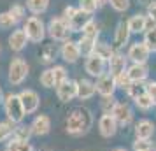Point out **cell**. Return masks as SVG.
Returning <instances> with one entry per match:
<instances>
[{
    "label": "cell",
    "mask_w": 156,
    "mask_h": 151,
    "mask_svg": "<svg viewBox=\"0 0 156 151\" xmlns=\"http://www.w3.org/2000/svg\"><path fill=\"white\" fill-rule=\"evenodd\" d=\"M91 125H93L91 111L86 107H76L65 121V130L72 137H81L90 132Z\"/></svg>",
    "instance_id": "6da1fadb"
},
{
    "label": "cell",
    "mask_w": 156,
    "mask_h": 151,
    "mask_svg": "<svg viewBox=\"0 0 156 151\" xmlns=\"http://www.w3.org/2000/svg\"><path fill=\"white\" fill-rule=\"evenodd\" d=\"M4 111H5V116H7L9 121L16 123V125H20L23 123L25 120V107H23L21 104V99H20V93H7L4 97Z\"/></svg>",
    "instance_id": "7a4b0ae2"
},
{
    "label": "cell",
    "mask_w": 156,
    "mask_h": 151,
    "mask_svg": "<svg viewBox=\"0 0 156 151\" xmlns=\"http://www.w3.org/2000/svg\"><path fill=\"white\" fill-rule=\"evenodd\" d=\"M23 30H25V34L28 37V41L34 44H41L46 39V35H48V27L44 25V21L39 16L27 18L25 23H23Z\"/></svg>",
    "instance_id": "3957f363"
},
{
    "label": "cell",
    "mask_w": 156,
    "mask_h": 151,
    "mask_svg": "<svg viewBox=\"0 0 156 151\" xmlns=\"http://www.w3.org/2000/svg\"><path fill=\"white\" fill-rule=\"evenodd\" d=\"M28 70L30 67L27 63V60L23 56H14L9 63L7 69V79L12 86H20L23 81L28 77Z\"/></svg>",
    "instance_id": "277c9868"
},
{
    "label": "cell",
    "mask_w": 156,
    "mask_h": 151,
    "mask_svg": "<svg viewBox=\"0 0 156 151\" xmlns=\"http://www.w3.org/2000/svg\"><path fill=\"white\" fill-rule=\"evenodd\" d=\"M48 35L51 37L53 42H65V41H69V35H70L69 23L65 21L62 16L51 18L49 23H48Z\"/></svg>",
    "instance_id": "5b68a950"
},
{
    "label": "cell",
    "mask_w": 156,
    "mask_h": 151,
    "mask_svg": "<svg viewBox=\"0 0 156 151\" xmlns=\"http://www.w3.org/2000/svg\"><path fill=\"white\" fill-rule=\"evenodd\" d=\"M149 55H151V51H149V48L144 44V41L132 42L130 48H128V53H126L128 60H130L132 63H147Z\"/></svg>",
    "instance_id": "8992f818"
},
{
    "label": "cell",
    "mask_w": 156,
    "mask_h": 151,
    "mask_svg": "<svg viewBox=\"0 0 156 151\" xmlns=\"http://www.w3.org/2000/svg\"><path fill=\"white\" fill-rule=\"evenodd\" d=\"M105 67H107V60H104L98 55H90L84 60V70L91 76V77H100L102 74H105Z\"/></svg>",
    "instance_id": "52a82bcc"
},
{
    "label": "cell",
    "mask_w": 156,
    "mask_h": 151,
    "mask_svg": "<svg viewBox=\"0 0 156 151\" xmlns=\"http://www.w3.org/2000/svg\"><path fill=\"white\" fill-rule=\"evenodd\" d=\"M20 99H21V104H23V107H25L27 114L37 113V109L41 106V97H39V93H37L35 90H30V88L21 90L20 92Z\"/></svg>",
    "instance_id": "ba28073f"
},
{
    "label": "cell",
    "mask_w": 156,
    "mask_h": 151,
    "mask_svg": "<svg viewBox=\"0 0 156 151\" xmlns=\"http://www.w3.org/2000/svg\"><path fill=\"white\" fill-rule=\"evenodd\" d=\"M95 86H97V93H100L102 97H114V92H116V79H114L112 74H102L100 77H97L95 81Z\"/></svg>",
    "instance_id": "9c48e42d"
},
{
    "label": "cell",
    "mask_w": 156,
    "mask_h": 151,
    "mask_svg": "<svg viewBox=\"0 0 156 151\" xmlns=\"http://www.w3.org/2000/svg\"><path fill=\"white\" fill-rule=\"evenodd\" d=\"M81 48H79L77 41H65V42H62V46H60V56L63 58L67 63H76L79 58H81Z\"/></svg>",
    "instance_id": "30bf717a"
},
{
    "label": "cell",
    "mask_w": 156,
    "mask_h": 151,
    "mask_svg": "<svg viewBox=\"0 0 156 151\" xmlns=\"http://www.w3.org/2000/svg\"><path fill=\"white\" fill-rule=\"evenodd\" d=\"M111 114L114 116V120L118 121L119 127H128L130 123L133 121V111H132V107H130L128 104H125V102H118Z\"/></svg>",
    "instance_id": "8fae6325"
},
{
    "label": "cell",
    "mask_w": 156,
    "mask_h": 151,
    "mask_svg": "<svg viewBox=\"0 0 156 151\" xmlns=\"http://www.w3.org/2000/svg\"><path fill=\"white\" fill-rule=\"evenodd\" d=\"M56 95L62 102H70L77 99V81L76 79H67L56 88Z\"/></svg>",
    "instance_id": "7c38bea8"
},
{
    "label": "cell",
    "mask_w": 156,
    "mask_h": 151,
    "mask_svg": "<svg viewBox=\"0 0 156 151\" xmlns=\"http://www.w3.org/2000/svg\"><path fill=\"white\" fill-rule=\"evenodd\" d=\"M118 121L114 120L112 114H102L98 120V132L102 137H107V139H111V137L116 135V132H118Z\"/></svg>",
    "instance_id": "4fadbf2b"
},
{
    "label": "cell",
    "mask_w": 156,
    "mask_h": 151,
    "mask_svg": "<svg viewBox=\"0 0 156 151\" xmlns=\"http://www.w3.org/2000/svg\"><path fill=\"white\" fill-rule=\"evenodd\" d=\"M107 67H109V74H112L114 77H118L121 74H125L128 69V56L121 55V53H114L112 58L107 62Z\"/></svg>",
    "instance_id": "5bb4252c"
},
{
    "label": "cell",
    "mask_w": 156,
    "mask_h": 151,
    "mask_svg": "<svg viewBox=\"0 0 156 151\" xmlns=\"http://www.w3.org/2000/svg\"><path fill=\"white\" fill-rule=\"evenodd\" d=\"M30 128L34 132V135L37 137L48 135L51 132V118L48 114H37L34 118V121L30 123Z\"/></svg>",
    "instance_id": "9a60e30c"
},
{
    "label": "cell",
    "mask_w": 156,
    "mask_h": 151,
    "mask_svg": "<svg viewBox=\"0 0 156 151\" xmlns=\"http://www.w3.org/2000/svg\"><path fill=\"white\" fill-rule=\"evenodd\" d=\"M7 42H9V48L14 51V53H21V51L27 48V44H28L30 41H28V37H27V34H25V30L16 28V30H12V34L9 35Z\"/></svg>",
    "instance_id": "2e32d148"
},
{
    "label": "cell",
    "mask_w": 156,
    "mask_h": 151,
    "mask_svg": "<svg viewBox=\"0 0 156 151\" xmlns=\"http://www.w3.org/2000/svg\"><path fill=\"white\" fill-rule=\"evenodd\" d=\"M91 20V14H88V13H84L83 9H79L76 11V14L72 16L70 20H69V28H70V32H83V28L86 27V23Z\"/></svg>",
    "instance_id": "e0dca14e"
},
{
    "label": "cell",
    "mask_w": 156,
    "mask_h": 151,
    "mask_svg": "<svg viewBox=\"0 0 156 151\" xmlns=\"http://www.w3.org/2000/svg\"><path fill=\"white\" fill-rule=\"evenodd\" d=\"M126 74L133 83H144L149 76V69L146 63H132L126 69Z\"/></svg>",
    "instance_id": "ac0fdd59"
},
{
    "label": "cell",
    "mask_w": 156,
    "mask_h": 151,
    "mask_svg": "<svg viewBox=\"0 0 156 151\" xmlns=\"http://www.w3.org/2000/svg\"><path fill=\"white\" fill-rule=\"evenodd\" d=\"M126 25L132 34H146V30H147V16L137 13V14L130 16Z\"/></svg>",
    "instance_id": "d6986e66"
},
{
    "label": "cell",
    "mask_w": 156,
    "mask_h": 151,
    "mask_svg": "<svg viewBox=\"0 0 156 151\" xmlns=\"http://www.w3.org/2000/svg\"><path fill=\"white\" fill-rule=\"evenodd\" d=\"M130 35H132V32H130V28H128L126 23L121 21L118 27H116V30H114V48H123V46H126L128 41H130Z\"/></svg>",
    "instance_id": "ffe728a7"
},
{
    "label": "cell",
    "mask_w": 156,
    "mask_h": 151,
    "mask_svg": "<svg viewBox=\"0 0 156 151\" xmlns=\"http://www.w3.org/2000/svg\"><path fill=\"white\" fill-rule=\"evenodd\" d=\"M97 93L95 83L90 79H79L77 81V99L79 100H90Z\"/></svg>",
    "instance_id": "44dd1931"
},
{
    "label": "cell",
    "mask_w": 156,
    "mask_h": 151,
    "mask_svg": "<svg viewBox=\"0 0 156 151\" xmlns=\"http://www.w3.org/2000/svg\"><path fill=\"white\" fill-rule=\"evenodd\" d=\"M154 123L149 121V120H140V121L135 125V137L137 139H151L154 135Z\"/></svg>",
    "instance_id": "7402d4cb"
},
{
    "label": "cell",
    "mask_w": 156,
    "mask_h": 151,
    "mask_svg": "<svg viewBox=\"0 0 156 151\" xmlns=\"http://www.w3.org/2000/svg\"><path fill=\"white\" fill-rule=\"evenodd\" d=\"M79 48H81V53L84 55V56H90L95 53V48H97V44H98V37H93V35H83L79 37Z\"/></svg>",
    "instance_id": "603a6c76"
},
{
    "label": "cell",
    "mask_w": 156,
    "mask_h": 151,
    "mask_svg": "<svg viewBox=\"0 0 156 151\" xmlns=\"http://www.w3.org/2000/svg\"><path fill=\"white\" fill-rule=\"evenodd\" d=\"M58 53H60V49H58L55 44H46V46L42 48V51H41V62H42L44 65L55 63Z\"/></svg>",
    "instance_id": "cb8c5ba5"
},
{
    "label": "cell",
    "mask_w": 156,
    "mask_h": 151,
    "mask_svg": "<svg viewBox=\"0 0 156 151\" xmlns=\"http://www.w3.org/2000/svg\"><path fill=\"white\" fill-rule=\"evenodd\" d=\"M107 4V0H79V9H83L84 13H88V14H95L97 11H98L100 7H104Z\"/></svg>",
    "instance_id": "d4e9b609"
},
{
    "label": "cell",
    "mask_w": 156,
    "mask_h": 151,
    "mask_svg": "<svg viewBox=\"0 0 156 151\" xmlns=\"http://www.w3.org/2000/svg\"><path fill=\"white\" fill-rule=\"evenodd\" d=\"M4 151H34V146L30 141H20V139H11L5 142V149Z\"/></svg>",
    "instance_id": "484cf974"
},
{
    "label": "cell",
    "mask_w": 156,
    "mask_h": 151,
    "mask_svg": "<svg viewBox=\"0 0 156 151\" xmlns=\"http://www.w3.org/2000/svg\"><path fill=\"white\" fill-rule=\"evenodd\" d=\"M49 7V0H27V9L34 16L44 14Z\"/></svg>",
    "instance_id": "4316f807"
},
{
    "label": "cell",
    "mask_w": 156,
    "mask_h": 151,
    "mask_svg": "<svg viewBox=\"0 0 156 151\" xmlns=\"http://www.w3.org/2000/svg\"><path fill=\"white\" fill-rule=\"evenodd\" d=\"M14 128H16V123L9 121H0V142H7L14 137Z\"/></svg>",
    "instance_id": "83f0119b"
},
{
    "label": "cell",
    "mask_w": 156,
    "mask_h": 151,
    "mask_svg": "<svg viewBox=\"0 0 156 151\" xmlns=\"http://www.w3.org/2000/svg\"><path fill=\"white\" fill-rule=\"evenodd\" d=\"M114 53H116L114 48L111 46V44H107V42H98V44H97V48H95V55L102 56L104 60H107V62L112 58Z\"/></svg>",
    "instance_id": "f1b7e54d"
},
{
    "label": "cell",
    "mask_w": 156,
    "mask_h": 151,
    "mask_svg": "<svg viewBox=\"0 0 156 151\" xmlns=\"http://www.w3.org/2000/svg\"><path fill=\"white\" fill-rule=\"evenodd\" d=\"M51 69H53V76H55V88H58L62 83H65V81L69 79L67 69H65L63 65H55Z\"/></svg>",
    "instance_id": "f546056e"
},
{
    "label": "cell",
    "mask_w": 156,
    "mask_h": 151,
    "mask_svg": "<svg viewBox=\"0 0 156 151\" xmlns=\"http://www.w3.org/2000/svg\"><path fill=\"white\" fill-rule=\"evenodd\" d=\"M34 135V132L30 128V125H16L14 128V139H20V141H30V137Z\"/></svg>",
    "instance_id": "4dcf8cb0"
},
{
    "label": "cell",
    "mask_w": 156,
    "mask_h": 151,
    "mask_svg": "<svg viewBox=\"0 0 156 151\" xmlns=\"http://www.w3.org/2000/svg\"><path fill=\"white\" fill-rule=\"evenodd\" d=\"M18 23H20V21H18V20H16V18L11 14L9 11H5V13H0V28H2V30L12 28V27H16Z\"/></svg>",
    "instance_id": "1f68e13d"
},
{
    "label": "cell",
    "mask_w": 156,
    "mask_h": 151,
    "mask_svg": "<svg viewBox=\"0 0 156 151\" xmlns=\"http://www.w3.org/2000/svg\"><path fill=\"white\" fill-rule=\"evenodd\" d=\"M39 81H41V86L44 88H55V76H53V69H46V70L41 72V77H39Z\"/></svg>",
    "instance_id": "d6a6232c"
},
{
    "label": "cell",
    "mask_w": 156,
    "mask_h": 151,
    "mask_svg": "<svg viewBox=\"0 0 156 151\" xmlns=\"http://www.w3.org/2000/svg\"><path fill=\"white\" fill-rule=\"evenodd\" d=\"M146 16H147V30L156 28V0H153V2L147 4V13H146Z\"/></svg>",
    "instance_id": "836d02e7"
},
{
    "label": "cell",
    "mask_w": 156,
    "mask_h": 151,
    "mask_svg": "<svg viewBox=\"0 0 156 151\" xmlns=\"http://www.w3.org/2000/svg\"><path fill=\"white\" fill-rule=\"evenodd\" d=\"M135 106L140 109V111H149V109L154 106V102L151 100V97H149L147 93H144V95H140V97L135 99Z\"/></svg>",
    "instance_id": "e575fe53"
},
{
    "label": "cell",
    "mask_w": 156,
    "mask_h": 151,
    "mask_svg": "<svg viewBox=\"0 0 156 151\" xmlns=\"http://www.w3.org/2000/svg\"><path fill=\"white\" fill-rule=\"evenodd\" d=\"M144 44L149 48L151 53H156V28H151L144 34Z\"/></svg>",
    "instance_id": "d590c367"
},
{
    "label": "cell",
    "mask_w": 156,
    "mask_h": 151,
    "mask_svg": "<svg viewBox=\"0 0 156 151\" xmlns=\"http://www.w3.org/2000/svg\"><path fill=\"white\" fill-rule=\"evenodd\" d=\"M128 97H132V99H137V97H140V95L146 93V84L144 83H132V86L126 90Z\"/></svg>",
    "instance_id": "8d00e7d4"
},
{
    "label": "cell",
    "mask_w": 156,
    "mask_h": 151,
    "mask_svg": "<svg viewBox=\"0 0 156 151\" xmlns=\"http://www.w3.org/2000/svg\"><path fill=\"white\" fill-rule=\"evenodd\" d=\"M83 35H93V37H98L100 30H98V25H97V21L95 20H90V21L86 23V27L83 28V32H81Z\"/></svg>",
    "instance_id": "74e56055"
},
{
    "label": "cell",
    "mask_w": 156,
    "mask_h": 151,
    "mask_svg": "<svg viewBox=\"0 0 156 151\" xmlns=\"http://www.w3.org/2000/svg\"><path fill=\"white\" fill-rule=\"evenodd\" d=\"M107 4H111L116 13H125L130 7V0H107Z\"/></svg>",
    "instance_id": "f35d334b"
},
{
    "label": "cell",
    "mask_w": 156,
    "mask_h": 151,
    "mask_svg": "<svg viewBox=\"0 0 156 151\" xmlns=\"http://www.w3.org/2000/svg\"><path fill=\"white\" fill-rule=\"evenodd\" d=\"M114 79H116V86L121 88V90H125V92H126L128 88L132 86V83H133V81L130 79V76H128L126 72L121 74V76H118V77H114Z\"/></svg>",
    "instance_id": "ab89813d"
},
{
    "label": "cell",
    "mask_w": 156,
    "mask_h": 151,
    "mask_svg": "<svg viewBox=\"0 0 156 151\" xmlns=\"http://www.w3.org/2000/svg\"><path fill=\"white\" fill-rule=\"evenodd\" d=\"M9 13L14 16L18 21H21V20H25V13H27V9H25V5H21V4H12L11 9H9Z\"/></svg>",
    "instance_id": "60d3db41"
},
{
    "label": "cell",
    "mask_w": 156,
    "mask_h": 151,
    "mask_svg": "<svg viewBox=\"0 0 156 151\" xmlns=\"http://www.w3.org/2000/svg\"><path fill=\"white\" fill-rule=\"evenodd\" d=\"M133 151H153V144L147 139H135Z\"/></svg>",
    "instance_id": "b9f144b4"
},
{
    "label": "cell",
    "mask_w": 156,
    "mask_h": 151,
    "mask_svg": "<svg viewBox=\"0 0 156 151\" xmlns=\"http://www.w3.org/2000/svg\"><path fill=\"white\" fill-rule=\"evenodd\" d=\"M116 99L114 97H104V100H102V109H104V114H111L112 113V109L116 107Z\"/></svg>",
    "instance_id": "7bdbcfd3"
},
{
    "label": "cell",
    "mask_w": 156,
    "mask_h": 151,
    "mask_svg": "<svg viewBox=\"0 0 156 151\" xmlns=\"http://www.w3.org/2000/svg\"><path fill=\"white\" fill-rule=\"evenodd\" d=\"M146 93L151 97V100L154 102V106H156V81H149V83H146Z\"/></svg>",
    "instance_id": "ee69618b"
},
{
    "label": "cell",
    "mask_w": 156,
    "mask_h": 151,
    "mask_svg": "<svg viewBox=\"0 0 156 151\" xmlns=\"http://www.w3.org/2000/svg\"><path fill=\"white\" fill-rule=\"evenodd\" d=\"M76 11H77V7H76V5H67V7L63 9V14H62V18H63L65 21H69L72 16L76 14Z\"/></svg>",
    "instance_id": "f6af8a7d"
},
{
    "label": "cell",
    "mask_w": 156,
    "mask_h": 151,
    "mask_svg": "<svg viewBox=\"0 0 156 151\" xmlns=\"http://www.w3.org/2000/svg\"><path fill=\"white\" fill-rule=\"evenodd\" d=\"M4 97H5V95H4V92H2V86H0V104H4Z\"/></svg>",
    "instance_id": "bcb514c9"
},
{
    "label": "cell",
    "mask_w": 156,
    "mask_h": 151,
    "mask_svg": "<svg viewBox=\"0 0 156 151\" xmlns=\"http://www.w3.org/2000/svg\"><path fill=\"white\" fill-rule=\"evenodd\" d=\"M114 151H126V149H125V148H116Z\"/></svg>",
    "instance_id": "7dc6e473"
},
{
    "label": "cell",
    "mask_w": 156,
    "mask_h": 151,
    "mask_svg": "<svg viewBox=\"0 0 156 151\" xmlns=\"http://www.w3.org/2000/svg\"><path fill=\"white\" fill-rule=\"evenodd\" d=\"M0 53H2V46H0Z\"/></svg>",
    "instance_id": "c3c4849f"
},
{
    "label": "cell",
    "mask_w": 156,
    "mask_h": 151,
    "mask_svg": "<svg viewBox=\"0 0 156 151\" xmlns=\"http://www.w3.org/2000/svg\"><path fill=\"white\" fill-rule=\"evenodd\" d=\"M147 2H153V0H147Z\"/></svg>",
    "instance_id": "681fc988"
}]
</instances>
